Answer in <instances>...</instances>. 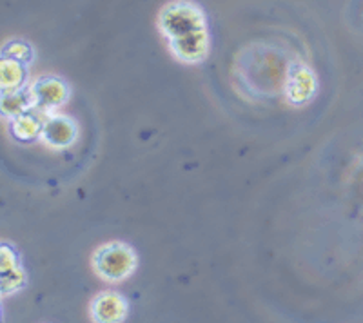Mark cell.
<instances>
[{
	"instance_id": "1",
	"label": "cell",
	"mask_w": 363,
	"mask_h": 323,
	"mask_svg": "<svg viewBox=\"0 0 363 323\" xmlns=\"http://www.w3.org/2000/svg\"><path fill=\"white\" fill-rule=\"evenodd\" d=\"M93 271L104 282L120 283L128 280L138 267L135 249L124 242H109L96 249L91 258Z\"/></svg>"
},
{
	"instance_id": "2",
	"label": "cell",
	"mask_w": 363,
	"mask_h": 323,
	"mask_svg": "<svg viewBox=\"0 0 363 323\" xmlns=\"http://www.w3.org/2000/svg\"><path fill=\"white\" fill-rule=\"evenodd\" d=\"M158 28L167 40L207 28L206 11L191 0H174L165 4L158 15Z\"/></svg>"
},
{
	"instance_id": "3",
	"label": "cell",
	"mask_w": 363,
	"mask_h": 323,
	"mask_svg": "<svg viewBox=\"0 0 363 323\" xmlns=\"http://www.w3.org/2000/svg\"><path fill=\"white\" fill-rule=\"evenodd\" d=\"M38 115H53L55 109L64 106L69 98V87L58 76H40L29 87Z\"/></svg>"
},
{
	"instance_id": "4",
	"label": "cell",
	"mask_w": 363,
	"mask_h": 323,
	"mask_svg": "<svg viewBox=\"0 0 363 323\" xmlns=\"http://www.w3.org/2000/svg\"><path fill=\"white\" fill-rule=\"evenodd\" d=\"M169 50L177 60L184 64H200L203 62L211 50L209 29H199L182 37L169 38Z\"/></svg>"
},
{
	"instance_id": "5",
	"label": "cell",
	"mask_w": 363,
	"mask_h": 323,
	"mask_svg": "<svg viewBox=\"0 0 363 323\" xmlns=\"http://www.w3.org/2000/svg\"><path fill=\"white\" fill-rule=\"evenodd\" d=\"M318 93V79L306 64H294L287 73L285 95L293 106L309 104Z\"/></svg>"
},
{
	"instance_id": "6",
	"label": "cell",
	"mask_w": 363,
	"mask_h": 323,
	"mask_svg": "<svg viewBox=\"0 0 363 323\" xmlns=\"http://www.w3.org/2000/svg\"><path fill=\"white\" fill-rule=\"evenodd\" d=\"M42 142L53 149H66L79 138V125L66 115H48L42 125Z\"/></svg>"
},
{
	"instance_id": "7",
	"label": "cell",
	"mask_w": 363,
	"mask_h": 323,
	"mask_svg": "<svg viewBox=\"0 0 363 323\" xmlns=\"http://www.w3.org/2000/svg\"><path fill=\"white\" fill-rule=\"evenodd\" d=\"M0 282H2V296L15 295L24 289L28 283V276L21 264V256L11 245L2 244L0 247Z\"/></svg>"
},
{
	"instance_id": "8",
	"label": "cell",
	"mask_w": 363,
	"mask_h": 323,
	"mask_svg": "<svg viewBox=\"0 0 363 323\" xmlns=\"http://www.w3.org/2000/svg\"><path fill=\"white\" fill-rule=\"evenodd\" d=\"M89 312L96 323H122L129 314V303L120 293L106 290L93 298Z\"/></svg>"
},
{
	"instance_id": "9",
	"label": "cell",
	"mask_w": 363,
	"mask_h": 323,
	"mask_svg": "<svg viewBox=\"0 0 363 323\" xmlns=\"http://www.w3.org/2000/svg\"><path fill=\"white\" fill-rule=\"evenodd\" d=\"M33 96L26 87L17 89V91H6L0 96V111L8 120H13L15 116H21L24 113L33 111Z\"/></svg>"
},
{
	"instance_id": "10",
	"label": "cell",
	"mask_w": 363,
	"mask_h": 323,
	"mask_svg": "<svg viewBox=\"0 0 363 323\" xmlns=\"http://www.w3.org/2000/svg\"><path fill=\"white\" fill-rule=\"evenodd\" d=\"M38 116L40 115H35V113L29 111L9 120V129H11L13 138H17L21 142H33L40 138L44 120H40Z\"/></svg>"
},
{
	"instance_id": "11",
	"label": "cell",
	"mask_w": 363,
	"mask_h": 323,
	"mask_svg": "<svg viewBox=\"0 0 363 323\" xmlns=\"http://www.w3.org/2000/svg\"><path fill=\"white\" fill-rule=\"evenodd\" d=\"M26 76H28L26 64L13 60V58L2 57V62H0V87H2V93L22 89L26 84Z\"/></svg>"
},
{
	"instance_id": "12",
	"label": "cell",
	"mask_w": 363,
	"mask_h": 323,
	"mask_svg": "<svg viewBox=\"0 0 363 323\" xmlns=\"http://www.w3.org/2000/svg\"><path fill=\"white\" fill-rule=\"evenodd\" d=\"M2 57L13 58V60H18L22 64H31L35 58V51L31 47V44H28L26 40H9L6 42L4 50H2Z\"/></svg>"
}]
</instances>
